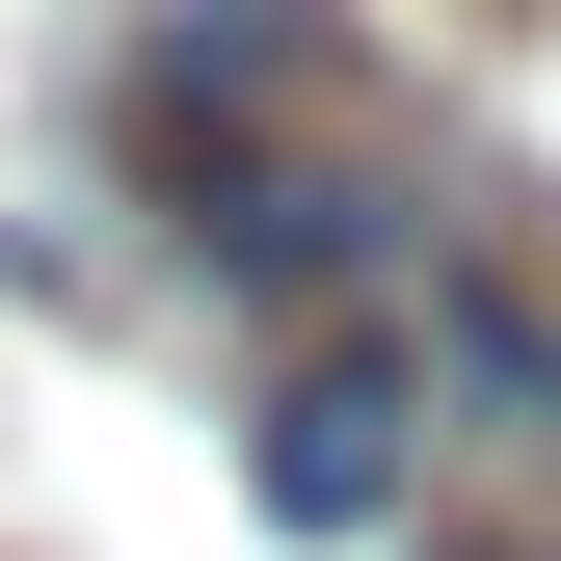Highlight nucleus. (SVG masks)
Returning a JSON list of instances; mask_svg holds the SVG:
<instances>
[{
    "instance_id": "7ed1b4c3",
    "label": "nucleus",
    "mask_w": 561,
    "mask_h": 561,
    "mask_svg": "<svg viewBox=\"0 0 561 561\" xmlns=\"http://www.w3.org/2000/svg\"><path fill=\"white\" fill-rule=\"evenodd\" d=\"M428 375L481 401V428H561V295H535V267H455V295H428Z\"/></svg>"
},
{
    "instance_id": "f257e3e1",
    "label": "nucleus",
    "mask_w": 561,
    "mask_h": 561,
    "mask_svg": "<svg viewBox=\"0 0 561 561\" xmlns=\"http://www.w3.org/2000/svg\"><path fill=\"white\" fill-rule=\"evenodd\" d=\"M107 134H134L161 215H215V187H267V161L347 134V27L321 0H161V27L107 54Z\"/></svg>"
},
{
    "instance_id": "f03ea898",
    "label": "nucleus",
    "mask_w": 561,
    "mask_h": 561,
    "mask_svg": "<svg viewBox=\"0 0 561 561\" xmlns=\"http://www.w3.org/2000/svg\"><path fill=\"white\" fill-rule=\"evenodd\" d=\"M401 481H428V375L401 347H295L241 401V508L267 535H401Z\"/></svg>"
}]
</instances>
